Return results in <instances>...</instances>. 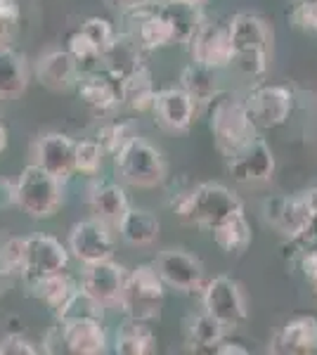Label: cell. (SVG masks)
<instances>
[{"label":"cell","mask_w":317,"mask_h":355,"mask_svg":"<svg viewBox=\"0 0 317 355\" xmlns=\"http://www.w3.org/2000/svg\"><path fill=\"white\" fill-rule=\"evenodd\" d=\"M173 209H175L178 218L187 225L213 230L218 223L244 211V204L237 194L221 182H201L192 190L182 192L173 202Z\"/></svg>","instance_id":"obj_1"},{"label":"cell","mask_w":317,"mask_h":355,"mask_svg":"<svg viewBox=\"0 0 317 355\" xmlns=\"http://www.w3.org/2000/svg\"><path fill=\"white\" fill-rule=\"evenodd\" d=\"M230 41H232V64L244 76L261 78L268 71L270 41L273 33L263 17L239 12L228 21Z\"/></svg>","instance_id":"obj_2"},{"label":"cell","mask_w":317,"mask_h":355,"mask_svg":"<svg viewBox=\"0 0 317 355\" xmlns=\"http://www.w3.org/2000/svg\"><path fill=\"white\" fill-rule=\"evenodd\" d=\"M211 133L216 140L218 152L225 159L239 152L244 145H249L253 137L258 135V128L253 125L249 110H246L244 95L232 93H218L216 100L211 102Z\"/></svg>","instance_id":"obj_3"},{"label":"cell","mask_w":317,"mask_h":355,"mask_svg":"<svg viewBox=\"0 0 317 355\" xmlns=\"http://www.w3.org/2000/svg\"><path fill=\"white\" fill-rule=\"evenodd\" d=\"M114 166L126 185L140 187V190H154L164 185L169 178V164L164 154L140 135H135L114 154Z\"/></svg>","instance_id":"obj_4"},{"label":"cell","mask_w":317,"mask_h":355,"mask_svg":"<svg viewBox=\"0 0 317 355\" xmlns=\"http://www.w3.org/2000/svg\"><path fill=\"white\" fill-rule=\"evenodd\" d=\"M164 296L166 284L161 282L154 263H140V266L132 268L126 275V282L117 306L128 320L152 322V320H159Z\"/></svg>","instance_id":"obj_5"},{"label":"cell","mask_w":317,"mask_h":355,"mask_svg":"<svg viewBox=\"0 0 317 355\" xmlns=\"http://www.w3.org/2000/svg\"><path fill=\"white\" fill-rule=\"evenodd\" d=\"M15 204L33 220H48L65 204L62 180L36 164H28L15 182Z\"/></svg>","instance_id":"obj_6"},{"label":"cell","mask_w":317,"mask_h":355,"mask_svg":"<svg viewBox=\"0 0 317 355\" xmlns=\"http://www.w3.org/2000/svg\"><path fill=\"white\" fill-rule=\"evenodd\" d=\"M154 268H157L161 282L166 287L182 291V294H201L206 284V268L197 256L189 251L180 249H164L154 259Z\"/></svg>","instance_id":"obj_7"},{"label":"cell","mask_w":317,"mask_h":355,"mask_svg":"<svg viewBox=\"0 0 317 355\" xmlns=\"http://www.w3.org/2000/svg\"><path fill=\"white\" fill-rule=\"evenodd\" d=\"M201 301H204V311L216 318L225 329H237L249 313L239 282H234L228 275L209 279L201 291Z\"/></svg>","instance_id":"obj_8"},{"label":"cell","mask_w":317,"mask_h":355,"mask_svg":"<svg viewBox=\"0 0 317 355\" xmlns=\"http://www.w3.org/2000/svg\"><path fill=\"white\" fill-rule=\"evenodd\" d=\"M246 110L258 130H270L286 123L293 110V93L284 85L261 83L244 95Z\"/></svg>","instance_id":"obj_9"},{"label":"cell","mask_w":317,"mask_h":355,"mask_svg":"<svg viewBox=\"0 0 317 355\" xmlns=\"http://www.w3.org/2000/svg\"><path fill=\"white\" fill-rule=\"evenodd\" d=\"M69 254L83 266H93V263L107 261L114 256V234L107 223L97 218H85L71 225L69 230Z\"/></svg>","instance_id":"obj_10"},{"label":"cell","mask_w":317,"mask_h":355,"mask_svg":"<svg viewBox=\"0 0 317 355\" xmlns=\"http://www.w3.org/2000/svg\"><path fill=\"white\" fill-rule=\"evenodd\" d=\"M228 173L239 185H261L273 180L275 175V154L263 137H253L249 145L228 157Z\"/></svg>","instance_id":"obj_11"},{"label":"cell","mask_w":317,"mask_h":355,"mask_svg":"<svg viewBox=\"0 0 317 355\" xmlns=\"http://www.w3.org/2000/svg\"><path fill=\"white\" fill-rule=\"evenodd\" d=\"M187 45L192 53V62L201 67L221 71V69L232 64V41H230V28L225 21L204 19Z\"/></svg>","instance_id":"obj_12"},{"label":"cell","mask_w":317,"mask_h":355,"mask_svg":"<svg viewBox=\"0 0 317 355\" xmlns=\"http://www.w3.org/2000/svg\"><path fill=\"white\" fill-rule=\"evenodd\" d=\"M69 268V249L53 234H31L26 237V256L24 266H22V275L24 282L36 277H45V275L62 272Z\"/></svg>","instance_id":"obj_13"},{"label":"cell","mask_w":317,"mask_h":355,"mask_svg":"<svg viewBox=\"0 0 317 355\" xmlns=\"http://www.w3.org/2000/svg\"><path fill=\"white\" fill-rule=\"evenodd\" d=\"M74 147L76 140L60 130H48L33 142V164L67 182L74 175Z\"/></svg>","instance_id":"obj_14"},{"label":"cell","mask_w":317,"mask_h":355,"mask_svg":"<svg viewBox=\"0 0 317 355\" xmlns=\"http://www.w3.org/2000/svg\"><path fill=\"white\" fill-rule=\"evenodd\" d=\"M78 97L95 116H114L121 107V88L114 76H109L105 69H93L78 76L76 83Z\"/></svg>","instance_id":"obj_15"},{"label":"cell","mask_w":317,"mask_h":355,"mask_svg":"<svg viewBox=\"0 0 317 355\" xmlns=\"http://www.w3.org/2000/svg\"><path fill=\"white\" fill-rule=\"evenodd\" d=\"M126 275H128V270L114 259L93 263V266H85V272L80 277V289L105 308H112L119 303Z\"/></svg>","instance_id":"obj_16"},{"label":"cell","mask_w":317,"mask_h":355,"mask_svg":"<svg viewBox=\"0 0 317 355\" xmlns=\"http://www.w3.org/2000/svg\"><path fill=\"white\" fill-rule=\"evenodd\" d=\"M152 112H154V116H157L161 128L171 130V133H187L189 125L194 121V114H197V105H194L192 97L178 85V88L157 90Z\"/></svg>","instance_id":"obj_17"},{"label":"cell","mask_w":317,"mask_h":355,"mask_svg":"<svg viewBox=\"0 0 317 355\" xmlns=\"http://www.w3.org/2000/svg\"><path fill=\"white\" fill-rule=\"evenodd\" d=\"M275 355H310L317 353V318L315 315H293L270 341Z\"/></svg>","instance_id":"obj_18"},{"label":"cell","mask_w":317,"mask_h":355,"mask_svg":"<svg viewBox=\"0 0 317 355\" xmlns=\"http://www.w3.org/2000/svg\"><path fill=\"white\" fill-rule=\"evenodd\" d=\"M62 351L74 355H102L107 353V331L102 320H67L57 322Z\"/></svg>","instance_id":"obj_19"},{"label":"cell","mask_w":317,"mask_h":355,"mask_svg":"<svg viewBox=\"0 0 317 355\" xmlns=\"http://www.w3.org/2000/svg\"><path fill=\"white\" fill-rule=\"evenodd\" d=\"M140 67H145V48L140 41L132 33H117L112 45L102 53L100 69H105L109 76L121 81Z\"/></svg>","instance_id":"obj_20"},{"label":"cell","mask_w":317,"mask_h":355,"mask_svg":"<svg viewBox=\"0 0 317 355\" xmlns=\"http://www.w3.org/2000/svg\"><path fill=\"white\" fill-rule=\"evenodd\" d=\"M126 17L135 19V31H132V36L140 41V45L145 50H161L175 43L173 26L161 8L149 5V8L135 10V12H126Z\"/></svg>","instance_id":"obj_21"},{"label":"cell","mask_w":317,"mask_h":355,"mask_svg":"<svg viewBox=\"0 0 317 355\" xmlns=\"http://www.w3.org/2000/svg\"><path fill=\"white\" fill-rule=\"evenodd\" d=\"M263 216L270 225L277 232H282L284 237L293 239L301 232L303 223L308 220L310 211L305 206L301 194L296 197H270L263 202Z\"/></svg>","instance_id":"obj_22"},{"label":"cell","mask_w":317,"mask_h":355,"mask_svg":"<svg viewBox=\"0 0 317 355\" xmlns=\"http://www.w3.org/2000/svg\"><path fill=\"white\" fill-rule=\"evenodd\" d=\"M128 197L119 182L97 180L88 190V209L93 218L107 223L109 227H117L123 214L128 211Z\"/></svg>","instance_id":"obj_23"},{"label":"cell","mask_w":317,"mask_h":355,"mask_svg":"<svg viewBox=\"0 0 317 355\" xmlns=\"http://www.w3.org/2000/svg\"><path fill=\"white\" fill-rule=\"evenodd\" d=\"M36 76L50 90H69L78 83L80 69L67 50H50L38 57Z\"/></svg>","instance_id":"obj_24"},{"label":"cell","mask_w":317,"mask_h":355,"mask_svg":"<svg viewBox=\"0 0 317 355\" xmlns=\"http://www.w3.org/2000/svg\"><path fill=\"white\" fill-rule=\"evenodd\" d=\"M31 69L24 53L12 45H0V100H17L26 93Z\"/></svg>","instance_id":"obj_25"},{"label":"cell","mask_w":317,"mask_h":355,"mask_svg":"<svg viewBox=\"0 0 317 355\" xmlns=\"http://www.w3.org/2000/svg\"><path fill=\"white\" fill-rule=\"evenodd\" d=\"M117 227L121 239L130 246L154 244L161 232V223L157 216L147 209H135V206H128V211L123 214V218L119 220Z\"/></svg>","instance_id":"obj_26"},{"label":"cell","mask_w":317,"mask_h":355,"mask_svg":"<svg viewBox=\"0 0 317 355\" xmlns=\"http://www.w3.org/2000/svg\"><path fill=\"white\" fill-rule=\"evenodd\" d=\"M119 88H121V105L128 107L130 112L152 110L157 88H154V78L147 64L135 69V71L128 73L126 78H121Z\"/></svg>","instance_id":"obj_27"},{"label":"cell","mask_w":317,"mask_h":355,"mask_svg":"<svg viewBox=\"0 0 317 355\" xmlns=\"http://www.w3.org/2000/svg\"><path fill=\"white\" fill-rule=\"evenodd\" d=\"M26 287H28V291H31L33 299L45 303V306L55 313L57 308L65 306V301L78 289V284L74 282V277L67 270H62V272L45 275V277L28 279Z\"/></svg>","instance_id":"obj_28"},{"label":"cell","mask_w":317,"mask_h":355,"mask_svg":"<svg viewBox=\"0 0 317 355\" xmlns=\"http://www.w3.org/2000/svg\"><path fill=\"white\" fill-rule=\"evenodd\" d=\"M225 331L228 329L206 311L185 320V343L194 353H213V348L225 339Z\"/></svg>","instance_id":"obj_29"},{"label":"cell","mask_w":317,"mask_h":355,"mask_svg":"<svg viewBox=\"0 0 317 355\" xmlns=\"http://www.w3.org/2000/svg\"><path fill=\"white\" fill-rule=\"evenodd\" d=\"M157 351V336H154L149 322L128 320L117 329L114 336V353L121 355H149Z\"/></svg>","instance_id":"obj_30"},{"label":"cell","mask_w":317,"mask_h":355,"mask_svg":"<svg viewBox=\"0 0 317 355\" xmlns=\"http://www.w3.org/2000/svg\"><path fill=\"white\" fill-rule=\"evenodd\" d=\"M180 88L192 97V102L197 107H209L218 97V93H221L218 78H216V69L201 67L197 62H192V64H187L182 69Z\"/></svg>","instance_id":"obj_31"},{"label":"cell","mask_w":317,"mask_h":355,"mask_svg":"<svg viewBox=\"0 0 317 355\" xmlns=\"http://www.w3.org/2000/svg\"><path fill=\"white\" fill-rule=\"evenodd\" d=\"M211 234H213V242L230 256H241L251 246V225L244 218V211L232 214L230 218L218 223L211 230Z\"/></svg>","instance_id":"obj_32"},{"label":"cell","mask_w":317,"mask_h":355,"mask_svg":"<svg viewBox=\"0 0 317 355\" xmlns=\"http://www.w3.org/2000/svg\"><path fill=\"white\" fill-rule=\"evenodd\" d=\"M164 15L169 17L173 33H175V43L187 45L192 41V36L197 33V28L204 21L201 15V5L194 3H180V0H169L166 5H161Z\"/></svg>","instance_id":"obj_33"},{"label":"cell","mask_w":317,"mask_h":355,"mask_svg":"<svg viewBox=\"0 0 317 355\" xmlns=\"http://www.w3.org/2000/svg\"><path fill=\"white\" fill-rule=\"evenodd\" d=\"M55 318L57 322H67V320H102L105 318V306L97 303L93 296L85 294L83 289H76L71 296L65 301V306H60L55 311Z\"/></svg>","instance_id":"obj_34"},{"label":"cell","mask_w":317,"mask_h":355,"mask_svg":"<svg viewBox=\"0 0 317 355\" xmlns=\"http://www.w3.org/2000/svg\"><path fill=\"white\" fill-rule=\"evenodd\" d=\"M137 135V128L132 121H123V119H109L107 123L100 125L95 140L102 145L105 154H117L126 142H130Z\"/></svg>","instance_id":"obj_35"},{"label":"cell","mask_w":317,"mask_h":355,"mask_svg":"<svg viewBox=\"0 0 317 355\" xmlns=\"http://www.w3.org/2000/svg\"><path fill=\"white\" fill-rule=\"evenodd\" d=\"M67 53L74 57V62L78 64L80 73L93 71V69H100V62H102L100 50H97V45L90 41V38L80 31V28H76L74 33H69Z\"/></svg>","instance_id":"obj_36"},{"label":"cell","mask_w":317,"mask_h":355,"mask_svg":"<svg viewBox=\"0 0 317 355\" xmlns=\"http://www.w3.org/2000/svg\"><path fill=\"white\" fill-rule=\"evenodd\" d=\"M105 164V150L95 137L78 140L74 147V173L83 175H97Z\"/></svg>","instance_id":"obj_37"},{"label":"cell","mask_w":317,"mask_h":355,"mask_svg":"<svg viewBox=\"0 0 317 355\" xmlns=\"http://www.w3.org/2000/svg\"><path fill=\"white\" fill-rule=\"evenodd\" d=\"M80 31H83L85 36H88L90 41L97 45L100 55L105 53L109 45H112L114 36H117V31H114L112 21H107L105 17H88V19H85L83 24H80Z\"/></svg>","instance_id":"obj_38"},{"label":"cell","mask_w":317,"mask_h":355,"mask_svg":"<svg viewBox=\"0 0 317 355\" xmlns=\"http://www.w3.org/2000/svg\"><path fill=\"white\" fill-rule=\"evenodd\" d=\"M19 3L17 0H0V45H8L17 24H19Z\"/></svg>","instance_id":"obj_39"},{"label":"cell","mask_w":317,"mask_h":355,"mask_svg":"<svg viewBox=\"0 0 317 355\" xmlns=\"http://www.w3.org/2000/svg\"><path fill=\"white\" fill-rule=\"evenodd\" d=\"M0 254H3V259L12 266L15 272L22 270V266H24V256H26V237H8L3 244H0Z\"/></svg>","instance_id":"obj_40"},{"label":"cell","mask_w":317,"mask_h":355,"mask_svg":"<svg viewBox=\"0 0 317 355\" xmlns=\"http://www.w3.org/2000/svg\"><path fill=\"white\" fill-rule=\"evenodd\" d=\"M40 353L31 341L24 339L19 331H10L3 341H0V355H36Z\"/></svg>","instance_id":"obj_41"},{"label":"cell","mask_w":317,"mask_h":355,"mask_svg":"<svg viewBox=\"0 0 317 355\" xmlns=\"http://www.w3.org/2000/svg\"><path fill=\"white\" fill-rule=\"evenodd\" d=\"M291 24L303 33H317V5H293Z\"/></svg>","instance_id":"obj_42"},{"label":"cell","mask_w":317,"mask_h":355,"mask_svg":"<svg viewBox=\"0 0 317 355\" xmlns=\"http://www.w3.org/2000/svg\"><path fill=\"white\" fill-rule=\"evenodd\" d=\"M301 251H317V214H310L303 223L301 232L291 239Z\"/></svg>","instance_id":"obj_43"},{"label":"cell","mask_w":317,"mask_h":355,"mask_svg":"<svg viewBox=\"0 0 317 355\" xmlns=\"http://www.w3.org/2000/svg\"><path fill=\"white\" fill-rule=\"evenodd\" d=\"M154 0H105L107 8L117 10V12L126 15V12H135V10H142V8H149Z\"/></svg>","instance_id":"obj_44"},{"label":"cell","mask_w":317,"mask_h":355,"mask_svg":"<svg viewBox=\"0 0 317 355\" xmlns=\"http://www.w3.org/2000/svg\"><path fill=\"white\" fill-rule=\"evenodd\" d=\"M15 204V182L0 178V211L10 209Z\"/></svg>","instance_id":"obj_45"},{"label":"cell","mask_w":317,"mask_h":355,"mask_svg":"<svg viewBox=\"0 0 317 355\" xmlns=\"http://www.w3.org/2000/svg\"><path fill=\"white\" fill-rule=\"evenodd\" d=\"M12 277H15L12 266H10V263L3 259V254H0V296L12 287Z\"/></svg>","instance_id":"obj_46"},{"label":"cell","mask_w":317,"mask_h":355,"mask_svg":"<svg viewBox=\"0 0 317 355\" xmlns=\"http://www.w3.org/2000/svg\"><path fill=\"white\" fill-rule=\"evenodd\" d=\"M213 353L216 355H230V353H239V355H244L246 353V348H241L239 343H228V341H221L216 348H213Z\"/></svg>","instance_id":"obj_47"},{"label":"cell","mask_w":317,"mask_h":355,"mask_svg":"<svg viewBox=\"0 0 317 355\" xmlns=\"http://www.w3.org/2000/svg\"><path fill=\"white\" fill-rule=\"evenodd\" d=\"M301 197H303V202L308 206L310 214H317V187H310V190L301 192Z\"/></svg>","instance_id":"obj_48"},{"label":"cell","mask_w":317,"mask_h":355,"mask_svg":"<svg viewBox=\"0 0 317 355\" xmlns=\"http://www.w3.org/2000/svg\"><path fill=\"white\" fill-rule=\"evenodd\" d=\"M5 147H8V128L0 123V154L5 152Z\"/></svg>","instance_id":"obj_49"},{"label":"cell","mask_w":317,"mask_h":355,"mask_svg":"<svg viewBox=\"0 0 317 355\" xmlns=\"http://www.w3.org/2000/svg\"><path fill=\"white\" fill-rule=\"evenodd\" d=\"M293 5H317V0H293Z\"/></svg>","instance_id":"obj_50"},{"label":"cell","mask_w":317,"mask_h":355,"mask_svg":"<svg viewBox=\"0 0 317 355\" xmlns=\"http://www.w3.org/2000/svg\"><path fill=\"white\" fill-rule=\"evenodd\" d=\"M180 3H194V5H201L204 0H180Z\"/></svg>","instance_id":"obj_51"}]
</instances>
